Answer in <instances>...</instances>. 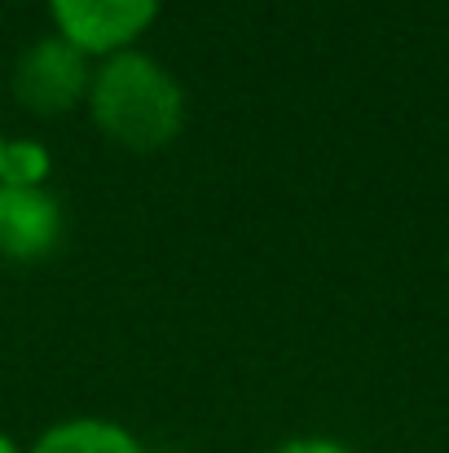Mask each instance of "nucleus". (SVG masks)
Segmentation results:
<instances>
[{
    "instance_id": "obj_1",
    "label": "nucleus",
    "mask_w": 449,
    "mask_h": 453,
    "mask_svg": "<svg viewBox=\"0 0 449 453\" xmlns=\"http://www.w3.org/2000/svg\"><path fill=\"white\" fill-rule=\"evenodd\" d=\"M84 106L106 142L133 154L163 150L185 124V93L176 75L137 49L93 62Z\"/></svg>"
},
{
    "instance_id": "obj_2",
    "label": "nucleus",
    "mask_w": 449,
    "mask_h": 453,
    "mask_svg": "<svg viewBox=\"0 0 449 453\" xmlns=\"http://www.w3.org/2000/svg\"><path fill=\"white\" fill-rule=\"evenodd\" d=\"M89 80H93V58H84L75 44L49 31L18 53L9 88L27 115L62 119L89 97Z\"/></svg>"
},
{
    "instance_id": "obj_3",
    "label": "nucleus",
    "mask_w": 449,
    "mask_h": 453,
    "mask_svg": "<svg viewBox=\"0 0 449 453\" xmlns=\"http://www.w3.org/2000/svg\"><path fill=\"white\" fill-rule=\"evenodd\" d=\"M163 0H49L53 35L75 44L84 58H115L128 53L150 22L159 18Z\"/></svg>"
},
{
    "instance_id": "obj_4",
    "label": "nucleus",
    "mask_w": 449,
    "mask_h": 453,
    "mask_svg": "<svg viewBox=\"0 0 449 453\" xmlns=\"http://www.w3.org/2000/svg\"><path fill=\"white\" fill-rule=\"evenodd\" d=\"M62 242V207L44 185L0 180V256L13 265H35Z\"/></svg>"
},
{
    "instance_id": "obj_5",
    "label": "nucleus",
    "mask_w": 449,
    "mask_h": 453,
    "mask_svg": "<svg viewBox=\"0 0 449 453\" xmlns=\"http://www.w3.org/2000/svg\"><path fill=\"white\" fill-rule=\"evenodd\" d=\"M27 453H146L142 441L111 418H66L53 423Z\"/></svg>"
},
{
    "instance_id": "obj_6",
    "label": "nucleus",
    "mask_w": 449,
    "mask_h": 453,
    "mask_svg": "<svg viewBox=\"0 0 449 453\" xmlns=\"http://www.w3.org/2000/svg\"><path fill=\"white\" fill-rule=\"evenodd\" d=\"M49 172H53V163L40 142H27V137L4 142V176H0L4 185H44Z\"/></svg>"
},
{
    "instance_id": "obj_7",
    "label": "nucleus",
    "mask_w": 449,
    "mask_h": 453,
    "mask_svg": "<svg viewBox=\"0 0 449 453\" xmlns=\"http://www.w3.org/2000/svg\"><path fill=\"white\" fill-rule=\"evenodd\" d=\"M269 453H352V449H344L339 441H326V436H299V441H287V445H278Z\"/></svg>"
},
{
    "instance_id": "obj_8",
    "label": "nucleus",
    "mask_w": 449,
    "mask_h": 453,
    "mask_svg": "<svg viewBox=\"0 0 449 453\" xmlns=\"http://www.w3.org/2000/svg\"><path fill=\"white\" fill-rule=\"evenodd\" d=\"M0 453H22V449H18V445H13V441H9V436L0 432Z\"/></svg>"
},
{
    "instance_id": "obj_9",
    "label": "nucleus",
    "mask_w": 449,
    "mask_h": 453,
    "mask_svg": "<svg viewBox=\"0 0 449 453\" xmlns=\"http://www.w3.org/2000/svg\"><path fill=\"white\" fill-rule=\"evenodd\" d=\"M4 142H9V137L0 133V176H4Z\"/></svg>"
}]
</instances>
